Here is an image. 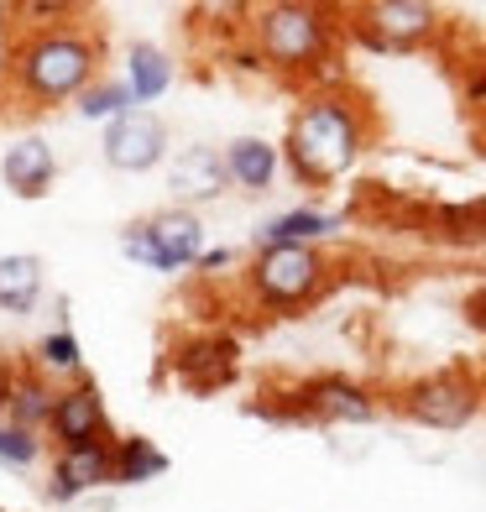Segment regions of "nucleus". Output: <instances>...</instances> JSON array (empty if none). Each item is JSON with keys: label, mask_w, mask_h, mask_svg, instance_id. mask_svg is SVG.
<instances>
[{"label": "nucleus", "mask_w": 486, "mask_h": 512, "mask_svg": "<svg viewBox=\"0 0 486 512\" xmlns=\"http://www.w3.org/2000/svg\"><path fill=\"white\" fill-rule=\"evenodd\" d=\"M372 131H377L372 110H366V100L351 95L345 84L309 89V95L293 105L288 131H283V142H277L283 173L298 189H335V183H345L361 168L366 147H372Z\"/></svg>", "instance_id": "obj_1"}, {"label": "nucleus", "mask_w": 486, "mask_h": 512, "mask_svg": "<svg viewBox=\"0 0 486 512\" xmlns=\"http://www.w3.org/2000/svg\"><path fill=\"white\" fill-rule=\"evenodd\" d=\"M0 74H6V89L27 110H63L105 74V32L95 21L16 32Z\"/></svg>", "instance_id": "obj_2"}, {"label": "nucleus", "mask_w": 486, "mask_h": 512, "mask_svg": "<svg viewBox=\"0 0 486 512\" xmlns=\"http://www.w3.org/2000/svg\"><path fill=\"white\" fill-rule=\"evenodd\" d=\"M246 37L257 48V58L267 63V74L330 89L324 63H335L345 42V11L314 6V0H267V6H251Z\"/></svg>", "instance_id": "obj_3"}, {"label": "nucleus", "mask_w": 486, "mask_h": 512, "mask_svg": "<svg viewBox=\"0 0 486 512\" xmlns=\"http://www.w3.org/2000/svg\"><path fill=\"white\" fill-rule=\"evenodd\" d=\"M241 288L262 314L293 319L335 288V262L324 246H251Z\"/></svg>", "instance_id": "obj_4"}, {"label": "nucleus", "mask_w": 486, "mask_h": 512, "mask_svg": "<svg viewBox=\"0 0 486 512\" xmlns=\"http://www.w3.org/2000/svg\"><path fill=\"white\" fill-rule=\"evenodd\" d=\"M392 408H398L413 429L460 434L486 413V382L471 366H434V371H424V377L403 382Z\"/></svg>", "instance_id": "obj_5"}, {"label": "nucleus", "mask_w": 486, "mask_h": 512, "mask_svg": "<svg viewBox=\"0 0 486 512\" xmlns=\"http://www.w3.org/2000/svg\"><path fill=\"white\" fill-rule=\"evenodd\" d=\"M204 251H210V230H204L199 209L162 204L152 215L121 225V256L147 272H194Z\"/></svg>", "instance_id": "obj_6"}, {"label": "nucleus", "mask_w": 486, "mask_h": 512, "mask_svg": "<svg viewBox=\"0 0 486 512\" xmlns=\"http://www.w3.org/2000/svg\"><path fill=\"white\" fill-rule=\"evenodd\" d=\"M283 403L293 413V429H366L387 408L377 387H366L351 371H314V377L283 387Z\"/></svg>", "instance_id": "obj_7"}, {"label": "nucleus", "mask_w": 486, "mask_h": 512, "mask_svg": "<svg viewBox=\"0 0 486 512\" xmlns=\"http://www.w3.org/2000/svg\"><path fill=\"white\" fill-rule=\"evenodd\" d=\"M445 11L434 0H366L345 11V37H356L372 53H424L445 37Z\"/></svg>", "instance_id": "obj_8"}, {"label": "nucleus", "mask_w": 486, "mask_h": 512, "mask_svg": "<svg viewBox=\"0 0 486 512\" xmlns=\"http://www.w3.org/2000/svg\"><path fill=\"white\" fill-rule=\"evenodd\" d=\"M53 450H79V445H110L115 439V424H110V408H105V392L100 382L84 377L79 382H63L58 398H53V413H48V429H42Z\"/></svg>", "instance_id": "obj_9"}, {"label": "nucleus", "mask_w": 486, "mask_h": 512, "mask_svg": "<svg viewBox=\"0 0 486 512\" xmlns=\"http://www.w3.org/2000/svg\"><path fill=\"white\" fill-rule=\"evenodd\" d=\"M100 157H105L110 173H126V178L162 168V162L173 157L168 121H162L157 110H142V105L115 115V121L105 126V136H100Z\"/></svg>", "instance_id": "obj_10"}, {"label": "nucleus", "mask_w": 486, "mask_h": 512, "mask_svg": "<svg viewBox=\"0 0 486 512\" xmlns=\"http://www.w3.org/2000/svg\"><path fill=\"white\" fill-rule=\"evenodd\" d=\"M168 371L183 392L194 398H210V392H225L230 382L241 377V340L225 330H194L189 340L173 345Z\"/></svg>", "instance_id": "obj_11"}, {"label": "nucleus", "mask_w": 486, "mask_h": 512, "mask_svg": "<svg viewBox=\"0 0 486 512\" xmlns=\"http://www.w3.org/2000/svg\"><path fill=\"white\" fill-rule=\"evenodd\" d=\"M115 445V439H110ZM110 445H79V450H53L48 460V481H42V497L53 507H79L84 497L105 492L110 481Z\"/></svg>", "instance_id": "obj_12"}, {"label": "nucleus", "mask_w": 486, "mask_h": 512, "mask_svg": "<svg viewBox=\"0 0 486 512\" xmlns=\"http://www.w3.org/2000/svg\"><path fill=\"white\" fill-rule=\"evenodd\" d=\"M168 194L183 209H204V204H220L230 194V178H225V157L220 147H204L189 142L168 157Z\"/></svg>", "instance_id": "obj_13"}, {"label": "nucleus", "mask_w": 486, "mask_h": 512, "mask_svg": "<svg viewBox=\"0 0 486 512\" xmlns=\"http://www.w3.org/2000/svg\"><path fill=\"white\" fill-rule=\"evenodd\" d=\"M58 152L42 131H27L0 152V183L16 194V199H48L53 183H58Z\"/></svg>", "instance_id": "obj_14"}, {"label": "nucleus", "mask_w": 486, "mask_h": 512, "mask_svg": "<svg viewBox=\"0 0 486 512\" xmlns=\"http://www.w3.org/2000/svg\"><path fill=\"white\" fill-rule=\"evenodd\" d=\"M345 230L340 209H324V204H288L267 215L257 230H251V246H324Z\"/></svg>", "instance_id": "obj_15"}, {"label": "nucleus", "mask_w": 486, "mask_h": 512, "mask_svg": "<svg viewBox=\"0 0 486 512\" xmlns=\"http://www.w3.org/2000/svg\"><path fill=\"white\" fill-rule=\"evenodd\" d=\"M225 157V178L236 194H272V183L283 178V152H277V142H267V136L246 131V136H230V142L220 147Z\"/></svg>", "instance_id": "obj_16"}, {"label": "nucleus", "mask_w": 486, "mask_h": 512, "mask_svg": "<svg viewBox=\"0 0 486 512\" xmlns=\"http://www.w3.org/2000/svg\"><path fill=\"white\" fill-rule=\"evenodd\" d=\"M173 79H178V63H173V53L162 48V42H147V37L126 42V53H121V84L131 89V100L142 105V110H152V100L168 95Z\"/></svg>", "instance_id": "obj_17"}, {"label": "nucleus", "mask_w": 486, "mask_h": 512, "mask_svg": "<svg viewBox=\"0 0 486 512\" xmlns=\"http://www.w3.org/2000/svg\"><path fill=\"white\" fill-rule=\"evenodd\" d=\"M48 298V262L37 251H6L0 256V314L32 319Z\"/></svg>", "instance_id": "obj_18"}, {"label": "nucleus", "mask_w": 486, "mask_h": 512, "mask_svg": "<svg viewBox=\"0 0 486 512\" xmlns=\"http://www.w3.org/2000/svg\"><path fill=\"white\" fill-rule=\"evenodd\" d=\"M173 471V455L147 434H115L110 445V481L115 486H152Z\"/></svg>", "instance_id": "obj_19"}, {"label": "nucleus", "mask_w": 486, "mask_h": 512, "mask_svg": "<svg viewBox=\"0 0 486 512\" xmlns=\"http://www.w3.org/2000/svg\"><path fill=\"white\" fill-rule=\"evenodd\" d=\"M32 371H37V377H48L53 387L79 382V377H84V345H79V335L68 330V324L42 330L37 345H32Z\"/></svg>", "instance_id": "obj_20"}, {"label": "nucleus", "mask_w": 486, "mask_h": 512, "mask_svg": "<svg viewBox=\"0 0 486 512\" xmlns=\"http://www.w3.org/2000/svg\"><path fill=\"white\" fill-rule=\"evenodd\" d=\"M53 398H58V387L48 377H37L32 366H16L11 398H6V424L42 434V429H48V413H53Z\"/></svg>", "instance_id": "obj_21"}, {"label": "nucleus", "mask_w": 486, "mask_h": 512, "mask_svg": "<svg viewBox=\"0 0 486 512\" xmlns=\"http://www.w3.org/2000/svg\"><path fill=\"white\" fill-rule=\"evenodd\" d=\"M429 230L450 246H486V194L466 199V204H434Z\"/></svg>", "instance_id": "obj_22"}, {"label": "nucleus", "mask_w": 486, "mask_h": 512, "mask_svg": "<svg viewBox=\"0 0 486 512\" xmlns=\"http://www.w3.org/2000/svg\"><path fill=\"white\" fill-rule=\"evenodd\" d=\"M74 110H79V121H95V126H110L115 115H126V110H136V100H131V89L121 84V79H110V74H100L95 84L84 89V95L74 100Z\"/></svg>", "instance_id": "obj_23"}, {"label": "nucleus", "mask_w": 486, "mask_h": 512, "mask_svg": "<svg viewBox=\"0 0 486 512\" xmlns=\"http://www.w3.org/2000/svg\"><path fill=\"white\" fill-rule=\"evenodd\" d=\"M42 455H48V439L0 418V465H6V471H32Z\"/></svg>", "instance_id": "obj_24"}, {"label": "nucleus", "mask_w": 486, "mask_h": 512, "mask_svg": "<svg viewBox=\"0 0 486 512\" xmlns=\"http://www.w3.org/2000/svg\"><path fill=\"white\" fill-rule=\"evenodd\" d=\"M11 16H21V32H48L84 21V6H74V0H21V6H11Z\"/></svg>", "instance_id": "obj_25"}, {"label": "nucleus", "mask_w": 486, "mask_h": 512, "mask_svg": "<svg viewBox=\"0 0 486 512\" xmlns=\"http://www.w3.org/2000/svg\"><path fill=\"white\" fill-rule=\"evenodd\" d=\"M236 262H241L236 246H210V251H204L199 262H194V272H199V277H220V272H230Z\"/></svg>", "instance_id": "obj_26"}, {"label": "nucleus", "mask_w": 486, "mask_h": 512, "mask_svg": "<svg viewBox=\"0 0 486 512\" xmlns=\"http://www.w3.org/2000/svg\"><path fill=\"white\" fill-rule=\"evenodd\" d=\"M466 105L471 110H486V58H476L466 68Z\"/></svg>", "instance_id": "obj_27"}, {"label": "nucleus", "mask_w": 486, "mask_h": 512, "mask_svg": "<svg viewBox=\"0 0 486 512\" xmlns=\"http://www.w3.org/2000/svg\"><path fill=\"white\" fill-rule=\"evenodd\" d=\"M466 319H471V324H476V330H486V288H481V293H471V298H466Z\"/></svg>", "instance_id": "obj_28"}, {"label": "nucleus", "mask_w": 486, "mask_h": 512, "mask_svg": "<svg viewBox=\"0 0 486 512\" xmlns=\"http://www.w3.org/2000/svg\"><path fill=\"white\" fill-rule=\"evenodd\" d=\"M11 377H16V366H11V361H0V418H6V398H11Z\"/></svg>", "instance_id": "obj_29"}, {"label": "nucleus", "mask_w": 486, "mask_h": 512, "mask_svg": "<svg viewBox=\"0 0 486 512\" xmlns=\"http://www.w3.org/2000/svg\"><path fill=\"white\" fill-rule=\"evenodd\" d=\"M0 512H6V507H0Z\"/></svg>", "instance_id": "obj_30"}]
</instances>
